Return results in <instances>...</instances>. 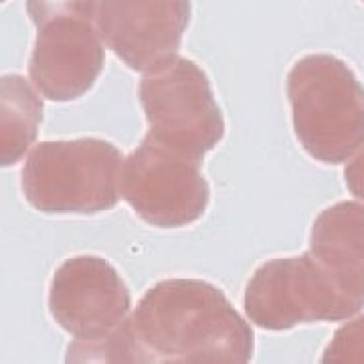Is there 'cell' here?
<instances>
[{
	"mask_svg": "<svg viewBox=\"0 0 364 364\" xmlns=\"http://www.w3.org/2000/svg\"><path fill=\"white\" fill-rule=\"evenodd\" d=\"M310 253L342 294L364 306V205L344 200L314 221Z\"/></svg>",
	"mask_w": 364,
	"mask_h": 364,
	"instance_id": "10",
	"label": "cell"
},
{
	"mask_svg": "<svg viewBox=\"0 0 364 364\" xmlns=\"http://www.w3.org/2000/svg\"><path fill=\"white\" fill-rule=\"evenodd\" d=\"M294 130L304 150L340 164L364 146V87L334 55H308L287 75Z\"/></svg>",
	"mask_w": 364,
	"mask_h": 364,
	"instance_id": "2",
	"label": "cell"
},
{
	"mask_svg": "<svg viewBox=\"0 0 364 364\" xmlns=\"http://www.w3.org/2000/svg\"><path fill=\"white\" fill-rule=\"evenodd\" d=\"M200 162L146 136L122 164L119 193L148 225H191L205 215L210 196Z\"/></svg>",
	"mask_w": 364,
	"mask_h": 364,
	"instance_id": "7",
	"label": "cell"
},
{
	"mask_svg": "<svg viewBox=\"0 0 364 364\" xmlns=\"http://www.w3.org/2000/svg\"><path fill=\"white\" fill-rule=\"evenodd\" d=\"M191 0H97L104 43L136 71H156L178 57Z\"/></svg>",
	"mask_w": 364,
	"mask_h": 364,
	"instance_id": "8",
	"label": "cell"
},
{
	"mask_svg": "<svg viewBox=\"0 0 364 364\" xmlns=\"http://www.w3.org/2000/svg\"><path fill=\"white\" fill-rule=\"evenodd\" d=\"M344 178L352 195L364 200V150L356 158H352V162L346 166Z\"/></svg>",
	"mask_w": 364,
	"mask_h": 364,
	"instance_id": "13",
	"label": "cell"
},
{
	"mask_svg": "<svg viewBox=\"0 0 364 364\" xmlns=\"http://www.w3.org/2000/svg\"><path fill=\"white\" fill-rule=\"evenodd\" d=\"M43 102L21 75L0 77V166H13L37 140Z\"/></svg>",
	"mask_w": 364,
	"mask_h": 364,
	"instance_id": "11",
	"label": "cell"
},
{
	"mask_svg": "<svg viewBox=\"0 0 364 364\" xmlns=\"http://www.w3.org/2000/svg\"><path fill=\"white\" fill-rule=\"evenodd\" d=\"M324 363L363 364L364 363V316H358L334 334L324 352Z\"/></svg>",
	"mask_w": 364,
	"mask_h": 364,
	"instance_id": "12",
	"label": "cell"
},
{
	"mask_svg": "<svg viewBox=\"0 0 364 364\" xmlns=\"http://www.w3.org/2000/svg\"><path fill=\"white\" fill-rule=\"evenodd\" d=\"M363 2H364V0H363Z\"/></svg>",
	"mask_w": 364,
	"mask_h": 364,
	"instance_id": "15",
	"label": "cell"
},
{
	"mask_svg": "<svg viewBox=\"0 0 364 364\" xmlns=\"http://www.w3.org/2000/svg\"><path fill=\"white\" fill-rule=\"evenodd\" d=\"M148 136L170 150L198 158L223 140L225 119L207 73L191 59L176 57L148 71L140 83Z\"/></svg>",
	"mask_w": 364,
	"mask_h": 364,
	"instance_id": "5",
	"label": "cell"
},
{
	"mask_svg": "<svg viewBox=\"0 0 364 364\" xmlns=\"http://www.w3.org/2000/svg\"><path fill=\"white\" fill-rule=\"evenodd\" d=\"M360 310L358 304L340 291L310 251L299 257L263 263L249 279L245 291V312L263 330L340 322Z\"/></svg>",
	"mask_w": 364,
	"mask_h": 364,
	"instance_id": "6",
	"label": "cell"
},
{
	"mask_svg": "<svg viewBox=\"0 0 364 364\" xmlns=\"http://www.w3.org/2000/svg\"><path fill=\"white\" fill-rule=\"evenodd\" d=\"M130 304L124 279L100 257L65 261L53 277V318L79 342L107 338L128 318Z\"/></svg>",
	"mask_w": 364,
	"mask_h": 364,
	"instance_id": "9",
	"label": "cell"
},
{
	"mask_svg": "<svg viewBox=\"0 0 364 364\" xmlns=\"http://www.w3.org/2000/svg\"><path fill=\"white\" fill-rule=\"evenodd\" d=\"M0 2H4V0H0Z\"/></svg>",
	"mask_w": 364,
	"mask_h": 364,
	"instance_id": "14",
	"label": "cell"
},
{
	"mask_svg": "<svg viewBox=\"0 0 364 364\" xmlns=\"http://www.w3.org/2000/svg\"><path fill=\"white\" fill-rule=\"evenodd\" d=\"M122 154L95 138L39 144L23 170L26 200L43 213H100L119 198Z\"/></svg>",
	"mask_w": 364,
	"mask_h": 364,
	"instance_id": "4",
	"label": "cell"
},
{
	"mask_svg": "<svg viewBox=\"0 0 364 364\" xmlns=\"http://www.w3.org/2000/svg\"><path fill=\"white\" fill-rule=\"evenodd\" d=\"M37 25L28 73L45 97L71 102L91 90L104 69L97 0H26Z\"/></svg>",
	"mask_w": 364,
	"mask_h": 364,
	"instance_id": "3",
	"label": "cell"
},
{
	"mask_svg": "<svg viewBox=\"0 0 364 364\" xmlns=\"http://www.w3.org/2000/svg\"><path fill=\"white\" fill-rule=\"evenodd\" d=\"M138 363L243 364L253 332L219 287L200 279H164L126 320Z\"/></svg>",
	"mask_w": 364,
	"mask_h": 364,
	"instance_id": "1",
	"label": "cell"
}]
</instances>
